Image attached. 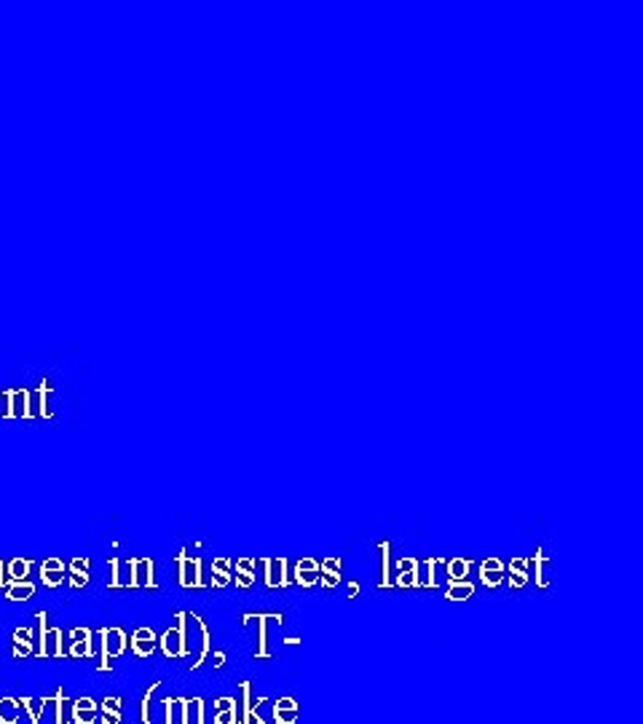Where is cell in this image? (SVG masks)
<instances>
[{
  "label": "cell",
  "mask_w": 643,
  "mask_h": 724,
  "mask_svg": "<svg viewBox=\"0 0 643 724\" xmlns=\"http://www.w3.org/2000/svg\"><path fill=\"white\" fill-rule=\"evenodd\" d=\"M3 405H5V416H9V419H29V416H33V411H29L27 390H5Z\"/></svg>",
  "instance_id": "cell-1"
},
{
  "label": "cell",
  "mask_w": 643,
  "mask_h": 724,
  "mask_svg": "<svg viewBox=\"0 0 643 724\" xmlns=\"http://www.w3.org/2000/svg\"><path fill=\"white\" fill-rule=\"evenodd\" d=\"M0 408H3V394H0Z\"/></svg>",
  "instance_id": "cell-2"
}]
</instances>
